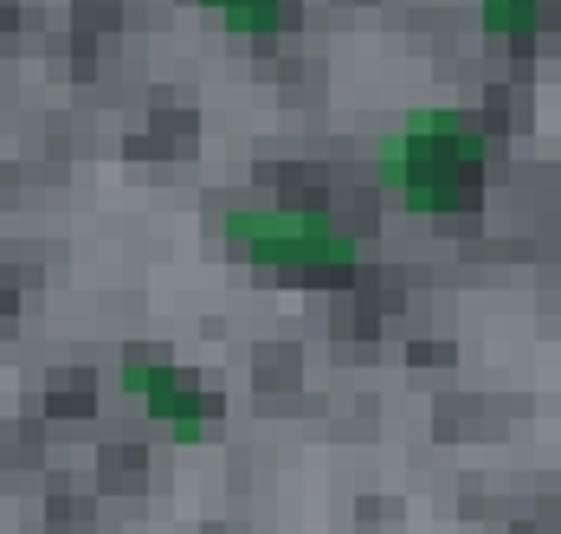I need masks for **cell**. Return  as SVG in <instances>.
I'll return each mask as SVG.
<instances>
[{"label":"cell","mask_w":561,"mask_h":534,"mask_svg":"<svg viewBox=\"0 0 561 534\" xmlns=\"http://www.w3.org/2000/svg\"><path fill=\"white\" fill-rule=\"evenodd\" d=\"M484 155H491V129L471 109H413L400 129L381 142V181L407 213L446 219L465 213L484 194Z\"/></svg>","instance_id":"6da1fadb"},{"label":"cell","mask_w":561,"mask_h":534,"mask_svg":"<svg viewBox=\"0 0 561 534\" xmlns=\"http://www.w3.org/2000/svg\"><path fill=\"white\" fill-rule=\"evenodd\" d=\"M207 7L220 13L232 33H252V39L284 33V20H290V0H207Z\"/></svg>","instance_id":"5b68a950"},{"label":"cell","mask_w":561,"mask_h":534,"mask_svg":"<svg viewBox=\"0 0 561 534\" xmlns=\"http://www.w3.org/2000/svg\"><path fill=\"white\" fill-rule=\"evenodd\" d=\"M226 245L265 270H310V277H336V270L362 265L355 232L310 207H232Z\"/></svg>","instance_id":"7a4b0ae2"},{"label":"cell","mask_w":561,"mask_h":534,"mask_svg":"<svg viewBox=\"0 0 561 534\" xmlns=\"http://www.w3.org/2000/svg\"><path fill=\"white\" fill-rule=\"evenodd\" d=\"M123 386H129L174 438H201V431H207V393L181 374V368H169V361L129 355V361H123Z\"/></svg>","instance_id":"3957f363"},{"label":"cell","mask_w":561,"mask_h":534,"mask_svg":"<svg viewBox=\"0 0 561 534\" xmlns=\"http://www.w3.org/2000/svg\"><path fill=\"white\" fill-rule=\"evenodd\" d=\"M478 13L504 46H529L542 33V20H549V0H478Z\"/></svg>","instance_id":"277c9868"}]
</instances>
